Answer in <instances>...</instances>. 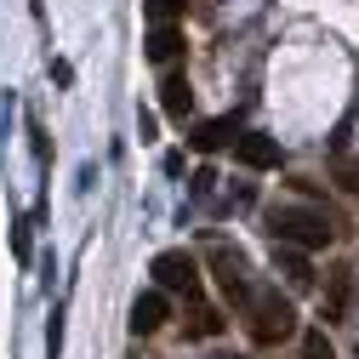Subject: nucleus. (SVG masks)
Masks as SVG:
<instances>
[{"label": "nucleus", "instance_id": "0eeeda50", "mask_svg": "<svg viewBox=\"0 0 359 359\" xmlns=\"http://www.w3.org/2000/svg\"><path fill=\"white\" fill-rule=\"evenodd\" d=\"M234 160H240V165H251V171H274L285 154H280V143H274V137H234Z\"/></svg>", "mask_w": 359, "mask_h": 359}, {"label": "nucleus", "instance_id": "1a4fd4ad", "mask_svg": "<svg viewBox=\"0 0 359 359\" xmlns=\"http://www.w3.org/2000/svg\"><path fill=\"white\" fill-rule=\"evenodd\" d=\"M160 109H165L171 120H189L194 92H189V80H183V74H165V86H160Z\"/></svg>", "mask_w": 359, "mask_h": 359}, {"label": "nucleus", "instance_id": "20e7f679", "mask_svg": "<svg viewBox=\"0 0 359 359\" xmlns=\"http://www.w3.org/2000/svg\"><path fill=\"white\" fill-rule=\"evenodd\" d=\"M211 274L222 285V297L229 302H251V285H245V257L229 251V245H211Z\"/></svg>", "mask_w": 359, "mask_h": 359}, {"label": "nucleus", "instance_id": "f257e3e1", "mask_svg": "<svg viewBox=\"0 0 359 359\" xmlns=\"http://www.w3.org/2000/svg\"><path fill=\"white\" fill-rule=\"evenodd\" d=\"M268 234H274L280 245H297V251H325L337 240L331 217L313 211V205H274L268 211Z\"/></svg>", "mask_w": 359, "mask_h": 359}, {"label": "nucleus", "instance_id": "7ed1b4c3", "mask_svg": "<svg viewBox=\"0 0 359 359\" xmlns=\"http://www.w3.org/2000/svg\"><path fill=\"white\" fill-rule=\"evenodd\" d=\"M154 280H160V291H200V268H194V257L189 251H160L154 257Z\"/></svg>", "mask_w": 359, "mask_h": 359}, {"label": "nucleus", "instance_id": "f3484780", "mask_svg": "<svg viewBox=\"0 0 359 359\" xmlns=\"http://www.w3.org/2000/svg\"><path fill=\"white\" fill-rule=\"evenodd\" d=\"M46 348H52V353L63 348V313H52V325H46Z\"/></svg>", "mask_w": 359, "mask_h": 359}, {"label": "nucleus", "instance_id": "ddd939ff", "mask_svg": "<svg viewBox=\"0 0 359 359\" xmlns=\"http://www.w3.org/2000/svg\"><path fill=\"white\" fill-rule=\"evenodd\" d=\"M143 6H149V18H154V23H171L177 12L189 6V0H143Z\"/></svg>", "mask_w": 359, "mask_h": 359}, {"label": "nucleus", "instance_id": "423d86ee", "mask_svg": "<svg viewBox=\"0 0 359 359\" xmlns=\"http://www.w3.org/2000/svg\"><path fill=\"white\" fill-rule=\"evenodd\" d=\"M165 320H171V302H165V291H143L137 302H131V337H154Z\"/></svg>", "mask_w": 359, "mask_h": 359}, {"label": "nucleus", "instance_id": "9d476101", "mask_svg": "<svg viewBox=\"0 0 359 359\" xmlns=\"http://www.w3.org/2000/svg\"><path fill=\"white\" fill-rule=\"evenodd\" d=\"M183 331H189L194 342L222 337V313H217V308H205V302H194V308H189V320H183Z\"/></svg>", "mask_w": 359, "mask_h": 359}, {"label": "nucleus", "instance_id": "dca6fc26", "mask_svg": "<svg viewBox=\"0 0 359 359\" xmlns=\"http://www.w3.org/2000/svg\"><path fill=\"white\" fill-rule=\"evenodd\" d=\"M337 177H342V189H359V160H342Z\"/></svg>", "mask_w": 359, "mask_h": 359}, {"label": "nucleus", "instance_id": "9b49d317", "mask_svg": "<svg viewBox=\"0 0 359 359\" xmlns=\"http://www.w3.org/2000/svg\"><path fill=\"white\" fill-rule=\"evenodd\" d=\"M177 52H183V34H177L171 23H154V34H149V57H154V63H171Z\"/></svg>", "mask_w": 359, "mask_h": 359}, {"label": "nucleus", "instance_id": "4468645a", "mask_svg": "<svg viewBox=\"0 0 359 359\" xmlns=\"http://www.w3.org/2000/svg\"><path fill=\"white\" fill-rule=\"evenodd\" d=\"M302 359H331V342H325V331H308V337H302Z\"/></svg>", "mask_w": 359, "mask_h": 359}, {"label": "nucleus", "instance_id": "39448f33", "mask_svg": "<svg viewBox=\"0 0 359 359\" xmlns=\"http://www.w3.org/2000/svg\"><path fill=\"white\" fill-rule=\"evenodd\" d=\"M348 313H353V268H337L331 285H325V297H320V320L325 325H342Z\"/></svg>", "mask_w": 359, "mask_h": 359}, {"label": "nucleus", "instance_id": "f8f14e48", "mask_svg": "<svg viewBox=\"0 0 359 359\" xmlns=\"http://www.w3.org/2000/svg\"><path fill=\"white\" fill-rule=\"evenodd\" d=\"M280 274L302 291V285H313V268H308V257L297 251V245H280Z\"/></svg>", "mask_w": 359, "mask_h": 359}, {"label": "nucleus", "instance_id": "f03ea898", "mask_svg": "<svg viewBox=\"0 0 359 359\" xmlns=\"http://www.w3.org/2000/svg\"><path fill=\"white\" fill-rule=\"evenodd\" d=\"M285 337H297V308H291V297L257 291V297H251V342L274 348V342H285Z\"/></svg>", "mask_w": 359, "mask_h": 359}, {"label": "nucleus", "instance_id": "6e6552de", "mask_svg": "<svg viewBox=\"0 0 359 359\" xmlns=\"http://www.w3.org/2000/svg\"><path fill=\"white\" fill-rule=\"evenodd\" d=\"M234 137H240V120H234V114H222V120H205V126H194V137H189V143H194L200 154H211V149L234 143Z\"/></svg>", "mask_w": 359, "mask_h": 359}, {"label": "nucleus", "instance_id": "2eb2a0df", "mask_svg": "<svg viewBox=\"0 0 359 359\" xmlns=\"http://www.w3.org/2000/svg\"><path fill=\"white\" fill-rule=\"evenodd\" d=\"M12 251H18V262H29V222H18V229H12Z\"/></svg>", "mask_w": 359, "mask_h": 359}]
</instances>
